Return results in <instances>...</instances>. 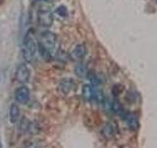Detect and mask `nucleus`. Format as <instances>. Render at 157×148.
<instances>
[{
    "mask_svg": "<svg viewBox=\"0 0 157 148\" xmlns=\"http://www.w3.org/2000/svg\"><path fill=\"white\" fill-rule=\"evenodd\" d=\"M29 94H31V92H29L28 87H19L15 91V100L20 104H26L29 99Z\"/></svg>",
    "mask_w": 157,
    "mask_h": 148,
    "instance_id": "6",
    "label": "nucleus"
},
{
    "mask_svg": "<svg viewBox=\"0 0 157 148\" xmlns=\"http://www.w3.org/2000/svg\"><path fill=\"white\" fill-rule=\"evenodd\" d=\"M56 14H58L59 16H61L63 18H66L68 16V9L66 8V6H64V5H60V6H58L57 9H56Z\"/></svg>",
    "mask_w": 157,
    "mask_h": 148,
    "instance_id": "16",
    "label": "nucleus"
},
{
    "mask_svg": "<svg viewBox=\"0 0 157 148\" xmlns=\"http://www.w3.org/2000/svg\"><path fill=\"white\" fill-rule=\"evenodd\" d=\"M36 1H44V2H52L54 0H36Z\"/></svg>",
    "mask_w": 157,
    "mask_h": 148,
    "instance_id": "18",
    "label": "nucleus"
},
{
    "mask_svg": "<svg viewBox=\"0 0 157 148\" xmlns=\"http://www.w3.org/2000/svg\"><path fill=\"white\" fill-rule=\"evenodd\" d=\"M37 43L43 47H45L52 54V51L55 48L57 43V36L50 31H45L40 35V38H39V41Z\"/></svg>",
    "mask_w": 157,
    "mask_h": 148,
    "instance_id": "2",
    "label": "nucleus"
},
{
    "mask_svg": "<svg viewBox=\"0 0 157 148\" xmlns=\"http://www.w3.org/2000/svg\"><path fill=\"white\" fill-rule=\"evenodd\" d=\"M75 86L76 85L74 80H72L71 78H65L59 84V89H60V91L64 95H67V94L71 93V91L75 89Z\"/></svg>",
    "mask_w": 157,
    "mask_h": 148,
    "instance_id": "7",
    "label": "nucleus"
},
{
    "mask_svg": "<svg viewBox=\"0 0 157 148\" xmlns=\"http://www.w3.org/2000/svg\"><path fill=\"white\" fill-rule=\"evenodd\" d=\"M86 54V47L83 43L77 44V46L74 47V49L71 51V53L69 54V57H70L73 61H82L83 58H85Z\"/></svg>",
    "mask_w": 157,
    "mask_h": 148,
    "instance_id": "5",
    "label": "nucleus"
},
{
    "mask_svg": "<svg viewBox=\"0 0 157 148\" xmlns=\"http://www.w3.org/2000/svg\"><path fill=\"white\" fill-rule=\"evenodd\" d=\"M9 117H10V121L12 123H16L19 118H20V109L16 105V104H12L11 107H10V111H9Z\"/></svg>",
    "mask_w": 157,
    "mask_h": 148,
    "instance_id": "10",
    "label": "nucleus"
},
{
    "mask_svg": "<svg viewBox=\"0 0 157 148\" xmlns=\"http://www.w3.org/2000/svg\"><path fill=\"white\" fill-rule=\"evenodd\" d=\"M37 48H38V44L37 42L36 41V38H34L33 31L28 32L24 38L23 48H22L23 56L25 58V60L27 62H32L34 59V57H36Z\"/></svg>",
    "mask_w": 157,
    "mask_h": 148,
    "instance_id": "1",
    "label": "nucleus"
},
{
    "mask_svg": "<svg viewBox=\"0 0 157 148\" xmlns=\"http://www.w3.org/2000/svg\"><path fill=\"white\" fill-rule=\"evenodd\" d=\"M29 127H31V122H29L26 117H23L21 122H20V130L21 131L24 132H27L29 130Z\"/></svg>",
    "mask_w": 157,
    "mask_h": 148,
    "instance_id": "15",
    "label": "nucleus"
},
{
    "mask_svg": "<svg viewBox=\"0 0 157 148\" xmlns=\"http://www.w3.org/2000/svg\"><path fill=\"white\" fill-rule=\"evenodd\" d=\"M25 148H41V147H40V145L38 144V143L32 142V143H29V144H28Z\"/></svg>",
    "mask_w": 157,
    "mask_h": 148,
    "instance_id": "17",
    "label": "nucleus"
},
{
    "mask_svg": "<svg viewBox=\"0 0 157 148\" xmlns=\"http://www.w3.org/2000/svg\"><path fill=\"white\" fill-rule=\"evenodd\" d=\"M88 69H87V66L86 64L83 63H78L77 66L75 68V73L78 77L80 78H86L87 77V74H88Z\"/></svg>",
    "mask_w": 157,
    "mask_h": 148,
    "instance_id": "11",
    "label": "nucleus"
},
{
    "mask_svg": "<svg viewBox=\"0 0 157 148\" xmlns=\"http://www.w3.org/2000/svg\"><path fill=\"white\" fill-rule=\"evenodd\" d=\"M111 110L113 111V113H117V115H119V116H124L125 117V111H124V109H123L122 105H121V103L118 101V100H114L112 103H111Z\"/></svg>",
    "mask_w": 157,
    "mask_h": 148,
    "instance_id": "13",
    "label": "nucleus"
},
{
    "mask_svg": "<svg viewBox=\"0 0 157 148\" xmlns=\"http://www.w3.org/2000/svg\"><path fill=\"white\" fill-rule=\"evenodd\" d=\"M124 117L128 123V125H129V127L132 130H136L139 128L140 126L139 120H137V117L135 115H132V113H126Z\"/></svg>",
    "mask_w": 157,
    "mask_h": 148,
    "instance_id": "9",
    "label": "nucleus"
},
{
    "mask_svg": "<svg viewBox=\"0 0 157 148\" xmlns=\"http://www.w3.org/2000/svg\"><path fill=\"white\" fill-rule=\"evenodd\" d=\"M93 92H94V89L91 87V85L86 84L82 86V97L86 101L93 100Z\"/></svg>",
    "mask_w": 157,
    "mask_h": 148,
    "instance_id": "12",
    "label": "nucleus"
},
{
    "mask_svg": "<svg viewBox=\"0 0 157 148\" xmlns=\"http://www.w3.org/2000/svg\"><path fill=\"white\" fill-rule=\"evenodd\" d=\"M54 21L53 14L49 9H40L37 12V23L39 26L49 28Z\"/></svg>",
    "mask_w": 157,
    "mask_h": 148,
    "instance_id": "3",
    "label": "nucleus"
},
{
    "mask_svg": "<svg viewBox=\"0 0 157 148\" xmlns=\"http://www.w3.org/2000/svg\"><path fill=\"white\" fill-rule=\"evenodd\" d=\"M31 77V71L29 68L27 66V64L22 63L18 66L15 73V79L19 83H27Z\"/></svg>",
    "mask_w": 157,
    "mask_h": 148,
    "instance_id": "4",
    "label": "nucleus"
},
{
    "mask_svg": "<svg viewBox=\"0 0 157 148\" xmlns=\"http://www.w3.org/2000/svg\"><path fill=\"white\" fill-rule=\"evenodd\" d=\"M86 78H88V80L90 81V83L92 84L93 86H98L101 83V80L99 79V77H98L96 74L93 73V72H90V71L88 72Z\"/></svg>",
    "mask_w": 157,
    "mask_h": 148,
    "instance_id": "14",
    "label": "nucleus"
},
{
    "mask_svg": "<svg viewBox=\"0 0 157 148\" xmlns=\"http://www.w3.org/2000/svg\"><path fill=\"white\" fill-rule=\"evenodd\" d=\"M102 134L104 137L108 138V139L114 137L116 134V125H114L113 122H108L107 125L103 127Z\"/></svg>",
    "mask_w": 157,
    "mask_h": 148,
    "instance_id": "8",
    "label": "nucleus"
}]
</instances>
